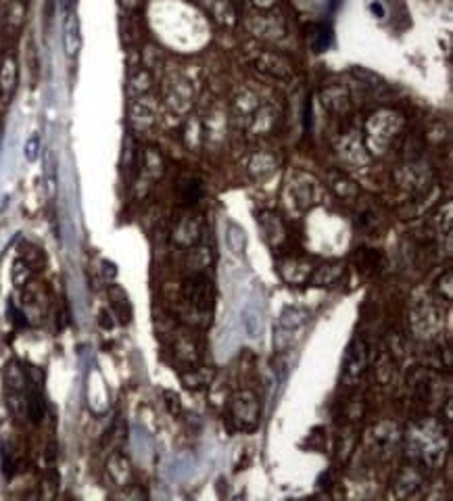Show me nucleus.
I'll use <instances>...</instances> for the list:
<instances>
[{
  "instance_id": "f257e3e1",
  "label": "nucleus",
  "mask_w": 453,
  "mask_h": 501,
  "mask_svg": "<svg viewBox=\"0 0 453 501\" xmlns=\"http://www.w3.org/2000/svg\"><path fill=\"white\" fill-rule=\"evenodd\" d=\"M19 80V65L13 54H5L0 61V105H9L15 96Z\"/></svg>"
},
{
  "instance_id": "f03ea898",
  "label": "nucleus",
  "mask_w": 453,
  "mask_h": 501,
  "mask_svg": "<svg viewBox=\"0 0 453 501\" xmlns=\"http://www.w3.org/2000/svg\"><path fill=\"white\" fill-rule=\"evenodd\" d=\"M63 44L65 52L69 59H75L82 48V34H80V19L75 15L73 9L65 11V21H63Z\"/></svg>"
},
{
  "instance_id": "7ed1b4c3",
  "label": "nucleus",
  "mask_w": 453,
  "mask_h": 501,
  "mask_svg": "<svg viewBox=\"0 0 453 501\" xmlns=\"http://www.w3.org/2000/svg\"><path fill=\"white\" fill-rule=\"evenodd\" d=\"M184 293H186V299L199 307V309H209L211 305V286H209V280L203 278V276H194L192 280L186 282L184 286Z\"/></svg>"
},
{
  "instance_id": "20e7f679",
  "label": "nucleus",
  "mask_w": 453,
  "mask_h": 501,
  "mask_svg": "<svg viewBox=\"0 0 453 501\" xmlns=\"http://www.w3.org/2000/svg\"><path fill=\"white\" fill-rule=\"evenodd\" d=\"M26 17H28V0H11V3H5L3 21L9 34H17L23 28Z\"/></svg>"
},
{
  "instance_id": "39448f33",
  "label": "nucleus",
  "mask_w": 453,
  "mask_h": 501,
  "mask_svg": "<svg viewBox=\"0 0 453 501\" xmlns=\"http://www.w3.org/2000/svg\"><path fill=\"white\" fill-rule=\"evenodd\" d=\"M142 174L150 180H157L163 174V159L155 149H146L142 155Z\"/></svg>"
},
{
  "instance_id": "423d86ee",
  "label": "nucleus",
  "mask_w": 453,
  "mask_h": 501,
  "mask_svg": "<svg viewBox=\"0 0 453 501\" xmlns=\"http://www.w3.org/2000/svg\"><path fill=\"white\" fill-rule=\"evenodd\" d=\"M236 418L243 420V424L249 420V426L253 428L255 422H257V403H255V397L253 395H243L239 397L236 401Z\"/></svg>"
},
{
  "instance_id": "0eeeda50",
  "label": "nucleus",
  "mask_w": 453,
  "mask_h": 501,
  "mask_svg": "<svg viewBox=\"0 0 453 501\" xmlns=\"http://www.w3.org/2000/svg\"><path fill=\"white\" fill-rule=\"evenodd\" d=\"M107 468H109V474H111V478L117 482V484H125L128 480H130V474H132V470H130V462L123 458V456H113L111 460H109V464H107Z\"/></svg>"
},
{
  "instance_id": "6e6552de",
  "label": "nucleus",
  "mask_w": 453,
  "mask_h": 501,
  "mask_svg": "<svg viewBox=\"0 0 453 501\" xmlns=\"http://www.w3.org/2000/svg\"><path fill=\"white\" fill-rule=\"evenodd\" d=\"M365 366V345L359 342V349H353L347 357V376H357L361 372V368Z\"/></svg>"
},
{
  "instance_id": "1a4fd4ad",
  "label": "nucleus",
  "mask_w": 453,
  "mask_h": 501,
  "mask_svg": "<svg viewBox=\"0 0 453 501\" xmlns=\"http://www.w3.org/2000/svg\"><path fill=\"white\" fill-rule=\"evenodd\" d=\"M111 299H113V305H115L119 318L123 322H128L130 320V303H128V297H125V293L119 289V286H113V289H111Z\"/></svg>"
},
{
  "instance_id": "9d476101",
  "label": "nucleus",
  "mask_w": 453,
  "mask_h": 501,
  "mask_svg": "<svg viewBox=\"0 0 453 501\" xmlns=\"http://www.w3.org/2000/svg\"><path fill=\"white\" fill-rule=\"evenodd\" d=\"M7 385L13 389V391H23V387H26V374H23V370L19 368V364H11L9 368H7Z\"/></svg>"
},
{
  "instance_id": "9b49d317",
  "label": "nucleus",
  "mask_w": 453,
  "mask_h": 501,
  "mask_svg": "<svg viewBox=\"0 0 453 501\" xmlns=\"http://www.w3.org/2000/svg\"><path fill=\"white\" fill-rule=\"evenodd\" d=\"M13 282H15V286H23L28 280H30V276H32V267L28 265V261H23L21 257L13 263Z\"/></svg>"
},
{
  "instance_id": "f8f14e48",
  "label": "nucleus",
  "mask_w": 453,
  "mask_h": 501,
  "mask_svg": "<svg viewBox=\"0 0 453 501\" xmlns=\"http://www.w3.org/2000/svg\"><path fill=\"white\" fill-rule=\"evenodd\" d=\"M148 86H150V76L146 74L144 69H140V71H136V74H132V78H130L132 92H144V90H148Z\"/></svg>"
},
{
  "instance_id": "ddd939ff",
  "label": "nucleus",
  "mask_w": 453,
  "mask_h": 501,
  "mask_svg": "<svg viewBox=\"0 0 453 501\" xmlns=\"http://www.w3.org/2000/svg\"><path fill=\"white\" fill-rule=\"evenodd\" d=\"M38 149H40V140L36 136H32L26 145V159L28 161H36L38 159Z\"/></svg>"
},
{
  "instance_id": "4468645a",
  "label": "nucleus",
  "mask_w": 453,
  "mask_h": 501,
  "mask_svg": "<svg viewBox=\"0 0 453 501\" xmlns=\"http://www.w3.org/2000/svg\"><path fill=\"white\" fill-rule=\"evenodd\" d=\"M140 5H142V0H119V7H121L123 11H128V13L138 11Z\"/></svg>"
},
{
  "instance_id": "2eb2a0df",
  "label": "nucleus",
  "mask_w": 453,
  "mask_h": 501,
  "mask_svg": "<svg viewBox=\"0 0 453 501\" xmlns=\"http://www.w3.org/2000/svg\"><path fill=\"white\" fill-rule=\"evenodd\" d=\"M109 318H111V316H109L107 311L101 314V326H103V328H111V326H113V322H111Z\"/></svg>"
},
{
  "instance_id": "dca6fc26",
  "label": "nucleus",
  "mask_w": 453,
  "mask_h": 501,
  "mask_svg": "<svg viewBox=\"0 0 453 501\" xmlns=\"http://www.w3.org/2000/svg\"><path fill=\"white\" fill-rule=\"evenodd\" d=\"M253 3H255L257 7H261V9H270V7L276 3V0H253Z\"/></svg>"
},
{
  "instance_id": "f3484780",
  "label": "nucleus",
  "mask_w": 453,
  "mask_h": 501,
  "mask_svg": "<svg viewBox=\"0 0 453 501\" xmlns=\"http://www.w3.org/2000/svg\"><path fill=\"white\" fill-rule=\"evenodd\" d=\"M105 272H107V276H115V269H113V263H109V261H105Z\"/></svg>"
},
{
  "instance_id": "a211bd4d",
  "label": "nucleus",
  "mask_w": 453,
  "mask_h": 501,
  "mask_svg": "<svg viewBox=\"0 0 453 501\" xmlns=\"http://www.w3.org/2000/svg\"><path fill=\"white\" fill-rule=\"evenodd\" d=\"M5 3H11V0H3V5H5Z\"/></svg>"
}]
</instances>
